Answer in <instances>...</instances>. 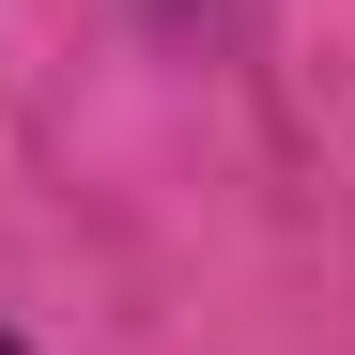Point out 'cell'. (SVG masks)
<instances>
[{"label":"cell","instance_id":"obj_1","mask_svg":"<svg viewBox=\"0 0 355 355\" xmlns=\"http://www.w3.org/2000/svg\"><path fill=\"white\" fill-rule=\"evenodd\" d=\"M0 355H31V340H16V324H0Z\"/></svg>","mask_w":355,"mask_h":355}]
</instances>
